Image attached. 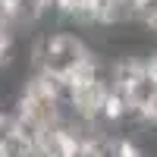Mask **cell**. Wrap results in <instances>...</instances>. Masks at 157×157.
<instances>
[{
	"label": "cell",
	"mask_w": 157,
	"mask_h": 157,
	"mask_svg": "<svg viewBox=\"0 0 157 157\" xmlns=\"http://www.w3.org/2000/svg\"><path fill=\"white\" fill-rule=\"evenodd\" d=\"M0 157H41L38 135L16 116H10V123L0 129Z\"/></svg>",
	"instance_id": "1"
},
{
	"label": "cell",
	"mask_w": 157,
	"mask_h": 157,
	"mask_svg": "<svg viewBox=\"0 0 157 157\" xmlns=\"http://www.w3.org/2000/svg\"><path fill=\"white\" fill-rule=\"evenodd\" d=\"M120 98H123V104L126 107H132V110H141L145 113L148 107H151V101L157 98V78L141 66L129 82L120 88Z\"/></svg>",
	"instance_id": "2"
},
{
	"label": "cell",
	"mask_w": 157,
	"mask_h": 157,
	"mask_svg": "<svg viewBox=\"0 0 157 157\" xmlns=\"http://www.w3.org/2000/svg\"><path fill=\"white\" fill-rule=\"evenodd\" d=\"M135 22L157 35V0H135Z\"/></svg>",
	"instance_id": "3"
},
{
	"label": "cell",
	"mask_w": 157,
	"mask_h": 157,
	"mask_svg": "<svg viewBox=\"0 0 157 157\" xmlns=\"http://www.w3.org/2000/svg\"><path fill=\"white\" fill-rule=\"evenodd\" d=\"M145 69H148V72H151V75L157 78V50H154V54H148V57H145Z\"/></svg>",
	"instance_id": "4"
},
{
	"label": "cell",
	"mask_w": 157,
	"mask_h": 157,
	"mask_svg": "<svg viewBox=\"0 0 157 157\" xmlns=\"http://www.w3.org/2000/svg\"><path fill=\"white\" fill-rule=\"evenodd\" d=\"M10 116H13V113L6 110V104H0V129H3V126L10 123Z\"/></svg>",
	"instance_id": "5"
}]
</instances>
